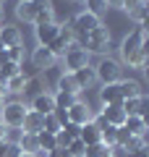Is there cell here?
<instances>
[{"label":"cell","instance_id":"f907efd6","mask_svg":"<svg viewBox=\"0 0 149 157\" xmlns=\"http://www.w3.org/2000/svg\"><path fill=\"white\" fill-rule=\"evenodd\" d=\"M73 3H84V0H73Z\"/></svg>","mask_w":149,"mask_h":157},{"label":"cell","instance_id":"836d02e7","mask_svg":"<svg viewBox=\"0 0 149 157\" xmlns=\"http://www.w3.org/2000/svg\"><path fill=\"white\" fill-rule=\"evenodd\" d=\"M99 134H102V144L113 147V144H115V134H118V128H115V126H107V128H105V131H99Z\"/></svg>","mask_w":149,"mask_h":157},{"label":"cell","instance_id":"681fc988","mask_svg":"<svg viewBox=\"0 0 149 157\" xmlns=\"http://www.w3.org/2000/svg\"><path fill=\"white\" fill-rule=\"evenodd\" d=\"M0 50H6V47H3V42H0Z\"/></svg>","mask_w":149,"mask_h":157},{"label":"cell","instance_id":"ac0fdd59","mask_svg":"<svg viewBox=\"0 0 149 157\" xmlns=\"http://www.w3.org/2000/svg\"><path fill=\"white\" fill-rule=\"evenodd\" d=\"M42 121H44V115H39V113H34V110H26L24 123H21L24 134H39V131H42Z\"/></svg>","mask_w":149,"mask_h":157},{"label":"cell","instance_id":"7dc6e473","mask_svg":"<svg viewBox=\"0 0 149 157\" xmlns=\"http://www.w3.org/2000/svg\"><path fill=\"white\" fill-rule=\"evenodd\" d=\"M0 141H3V123H0Z\"/></svg>","mask_w":149,"mask_h":157},{"label":"cell","instance_id":"e575fe53","mask_svg":"<svg viewBox=\"0 0 149 157\" xmlns=\"http://www.w3.org/2000/svg\"><path fill=\"white\" fill-rule=\"evenodd\" d=\"M18 71H21V63H11V60H8V63H6L3 68H0V73H3V78H11V76H16Z\"/></svg>","mask_w":149,"mask_h":157},{"label":"cell","instance_id":"bcb514c9","mask_svg":"<svg viewBox=\"0 0 149 157\" xmlns=\"http://www.w3.org/2000/svg\"><path fill=\"white\" fill-rule=\"evenodd\" d=\"M0 21H3V3H0Z\"/></svg>","mask_w":149,"mask_h":157},{"label":"cell","instance_id":"6da1fadb","mask_svg":"<svg viewBox=\"0 0 149 157\" xmlns=\"http://www.w3.org/2000/svg\"><path fill=\"white\" fill-rule=\"evenodd\" d=\"M120 60L126 63L128 68H144L147 66V26L139 24L131 34H126L120 42Z\"/></svg>","mask_w":149,"mask_h":157},{"label":"cell","instance_id":"9c48e42d","mask_svg":"<svg viewBox=\"0 0 149 157\" xmlns=\"http://www.w3.org/2000/svg\"><path fill=\"white\" fill-rule=\"evenodd\" d=\"M58 32H60V24L52 21V24H37L34 26V37H37V42L42 47H50V42L58 37Z\"/></svg>","mask_w":149,"mask_h":157},{"label":"cell","instance_id":"2e32d148","mask_svg":"<svg viewBox=\"0 0 149 157\" xmlns=\"http://www.w3.org/2000/svg\"><path fill=\"white\" fill-rule=\"evenodd\" d=\"M118 89H120L123 100H131V97H141L144 94L141 84H139L136 78H120V81H118Z\"/></svg>","mask_w":149,"mask_h":157},{"label":"cell","instance_id":"44dd1931","mask_svg":"<svg viewBox=\"0 0 149 157\" xmlns=\"http://www.w3.org/2000/svg\"><path fill=\"white\" fill-rule=\"evenodd\" d=\"M55 92H66V94H73V97L81 94V89H78V84H76V78H73V73H68V71L58 78V89H55Z\"/></svg>","mask_w":149,"mask_h":157},{"label":"cell","instance_id":"d6986e66","mask_svg":"<svg viewBox=\"0 0 149 157\" xmlns=\"http://www.w3.org/2000/svg\"><path fill=\"white\" fill-rule=\"evenodd\" d=\"M123 113L126 115H144V110H147V97H131V100H123L120 102Z\"/></svg>","mask_w":149,"mask_h":157},{"label":"cell","instance_id":"d4e9b609","mask_svg":"<svg viewBox=\"0 0 149 157\" xmlns=\"http://www.w3.org/2000/svg\"><path fill=\"white\" fill-rule=\"evenodd\" d=\"M18 149L24 155H37L39 152V144H37V134H24L21 141H18Z\"/></svg>","mask_w":149,"mask_h":157},{"label":"cell","instance_id":"816d5d0a","mask_svg":"<svg viewBox=\"0 0 149 157\" xmlns=\"http://www.w3.org/2000/svg\"><path fill=\"white\" fill-rule=\"evenodd\" d=\"M141 3H147V0H141Z\"/></svg>","mask_w":149,"mask_h":157},{"label":"cell","instance_id":"b9f144b4","mask_svg":"<svg viewBox=\"0 0 149 157\" xmlns=\"http://www.w3.org/2000/svg\"><path fill=\"white\" fill-rule=\"evenodd\" d=\"M105 3H107V8H123L126 0H105Z\"/></svg>","mask_w":149,"mask_h":157},{"label":"cell","instance_id":"3957f363","mask_svg":"<svg viewBox=\"0 0 149 157\" xmlns=\"http://www.w3.org/2000/svg\"><path fill=\"white\" fill-rule=\"evenodd\" d=\"M94 78H97L99 84H118L123 78V68H120V60H115V58L110 55H102L99 58V63L94 66Z\"/></svg>","mask_w":149,"mask_h":157},{"label":"cell","instance_id":"c3c4849f","mask_svg":"<svg viewBox=\"0 0 149 157\" xmlns=\"http://www.w3.org/2000/svg\"><path fill=\"white\" fill-rule=\"evenodd\" d=\"M18 157H34V155H24V152H21V155H18Z\"/></svg>","mask_w":149,"mask_h":157},{"label":"cell","instance_id":"ee69618b","mask_svg":"<svg viewBox=\"0 0 149 157\" xmlns=\"http://www.w3.org/2000/svg\"><path fill=\"white\" fill-rule=\"evenodd\" d=\"M6 63H8V52H6V50H0V68L6 66Z\"/></svg>","mask_w":149,"mask_h":157},{"label":"cell","instance_id":"f6af8a7d","mask_svg":"<svg viewBox=\"0 0 149 157\" xmlns=\"http://www.w3.org/2000/svg\"><path fill=\"white\" fill-rule=\"evenodd\" d=\"M0 86H6V78H3V73H0Z\"/></svg>","mask_w":149,"mask_h":157},{"label":"cell","instance_id":"7c38bea8","mask_svg":"<svg viewBox=\"0 0 149 157\" xmlns=\"http://www.w3.org/2000/svg\"><path fill=\"white\" fill-rule=\"evenodd\" d=\"M0 42L3 47H16L24 45V34L18 26H11V24H0Z\"/></svg>","mask_w":149,"mask_h":157},{"label":"cell","instance_id":"7402d4cb","mask_svg":"<svg viewBox=\"0 0 149 157\" xmlns=\"http://www.w3.org/2000/svg\"><path fill=\"white\" fill-rule=\"evenodd\" d=\"M26 81H29V76H26L24 71H18L16 76L6 78V92H8V94H24V86H26Z\"/></svg>","mask_w":149,"mask_h":157},{"label":"cell","instance_id":"8d00e7d4","mask_svg":"<svg viewBox=\"0 0 149 157\" xmlns=\"http://www.w3.org/2000/svg\"><path fill=\"white\" fill-rule=\"evenodd\" d=\"M52 21H55V13H52V8H50V11L37 13V18H34V26H37V24H52Z\"/></svg>","mask_w":149,"mask_h":157},{"label":"cell","instance_id":"f5cc1de1","mask_svg":"<svg viewBox=\"0 0 149 157\" xmlns=\"http://www.w3.org/2000/svg\"><path fill=\"white\" fill-rule=\"evenodd\" d=\"M0 3H3V0H0Z\"/></svg>","mask_w":149,"mask_h":157},{"label":"cell","instance_id":"f1b7e54d","mask_svg":"<svg viewBox=\"0 0 149 157\" xmlns=\"http://www.w3.org/2000/svg\"><path fill=\"white\" fill-rule=\"evenodd\" d=\"M84 3H86V11L92 13V16H102V13H107V3L105 0H84Z\"/></svg>","mask_w":149,"mask_h":157},{"label":"cell","instance_id":"60d3db41","mask_svg":"<svg viewBox=\"0 0 149 157\" xmlns=\"http://www.w3.org/2000/svg\"><path fill=\"white\" fill-rule=\"evenodd\" d=\"M47 157H71V155H68V149H63V147H55L52 152H47Z\"/></svg>","mask_w":149,"mask_h":157},{"label":"cell","instance_id":"4dcf8cb0","mask_svg":"<svg viewBox=\"0 0 149 157\" xmlns=\"http://www.w3.org/2000/svg\"><path fill=\"white\" fill-rule=\"evenodd\" d=\"M66 149H68V155H71V157H84V152H86V144H84L81 139H73L71 144L66 147Z\"/></svg>","mask_w":149,"mask_h":157},{"label":"cell","instance_id":"ba28073f","mask_svg":"<svg viewBox=\"0 0 149 157\" xmlns=\"http://www.w3.org/2000/svg\"><path fill=\"white\" fill-rule=\"evenodd\" d=\"M92 118H94V110L86 105V102L76 100L71 107H68V121L76 126H84V123H92Z\"/></svg>","mask_w":149,"mask_h":157},{"label":"cell","instance_id":"ffe728a7","mask_svg":"<svg viewBox=\"0 0 149 157\" xmlns=\"http://www.w3.org/2000/svg\"><path fill=\"white\" fill-rule=\"evenodd\" d=\"M73 78H76V84H78V89H89V86L97 81L94 78V68L92 66H84V68H78V71H73Z\"/></svg>","mask_w":149,"mask_h":157},{"label":"cell","instance_id":"484cf974","mask_svg":"<svg viewBox=\"0 0 149 157\" xmlns=\"http://www.w3.org/2000/svg\"><path fill=\"white\" fill-rule=\"evenodd\" d=\"M37 144H39V149H42V152H52L58 147V139H55V134L39 131V134H37Z\"/></svg>","mask_w":149,"mask_h":157},{"label":"cell","instance_id":"5bb4252c","mask_svg":"<svg viewBox=\"0 0 149 157\" xmlns=\"http://www.w3.org/2000/svg\"><path fill=\"white\" fill-rule=\"evenodd\" d=\"M102 115H105V121L110 126H115V128H120L123 123H126V113H123L120 105H102Z\"/></svg>","mask_w":149,"mask_h":157},{"label":"cell","instance_id":"9a60e30c","mask_svg":"<svg viewBox=\"0 0 149 157\" xmlns=\"http://www.w3.org/2000/svg\"><path fill=\"white\" fill-rule=\"evenodd\" d=\"M123 128H126L131 136H147V118L144 115H126Z\"/></svg>","mask_w":149,"mask_h":157},{"label":"cell","instance_id":"f546056e","mask_svg":"<svg viewBox=\"0 0 149 157\" xmlns=\"http://www.w3.org/2000/svg\"><path fill=\"white\" fill-rule=\"evenodd\" d=\"M42 131H47V134H58V131H60V123H58V118L52 115V113H50V115H44Z\"/></svg>","mask_w":149,"mask_h":157},{"label":"cell","instance_id":"7a4b0ae2","mask_svg":"<svg viewBox=\"0 0 149 157\" xmlns=\"http://www.w3.org/2000/svg\"><path fill=\"white\" fill-rule=\"evenodd\" d=\"M78 45L84 47V50L92 55V52H99V55H105L107 50H110V32H107V26H102L99 24L97 29H92L89 34H84V37L76 39Z\"/></svg>","mask_w":149,"mask_h":157},{"label":"cell","instance_id":"30bf717a","mask_svg":"<svg viewBox=\"0 0 149 157\" xmlns=\"http://www.w3.org/2000/svg\"><path fill=\"white\" fill-rule=\"evenodd\" d=\"M29 110L39 113V115H50V113L55 110V102H52V92H39V94L32 97V105Z\"/></svg>","mask_w":149,"mask_h":157},{"label":"cell","instance_id":"83f0119b","mask_svg":"<svg viewBox=\"0 0 149 157\" xmlns=\"http://www.w3.org/2000/svg\"><path fill=\"white\" fill-rule=\"evenodd\" d=\"M24 136V128H13V126H3V141L8 144H18Z\"/></svg>","mask_w":149,"mask_h":157},{"label":"cell","instance_id":"f35d334b","mask_svg":"<svg viewBox=\"0 0 149 157\" xmlns=\"http://www.w3.org/2000/svg\"><path fill=\"white\" fill-rule=\"evenodd\" d=\"M52 115L58 118V123H60V128H63V126L68 123V110H58V107H55V110H52Z\"/></svg>","mask_w":149,"mask_h":157},{"label":"cell","instance_id":"52a82bcc","mask_svg":"<svg viewBox=\"0 0 149 157\" xmlns=\"http://www.w3.org/2000/svg\"><path fill=\"white\" fill-rule=\"evenodd\" d=\"M76 42V37H73L71 26H66V24H60V32H58V37L50 42V50H52V55L55 58H63L66 55V50Z\"/></svg>","mask_w":149,"mask_h":157},{"label":"cell","instance_id":"8992f818","mask_svg":"<svg viewBox=\"0 0 149 157\" xmlns=\"http://www.w3.org/2000/svg\"><path fill=\"white\" fill-rule=\"evenodd\" d=\"M99 24H102V21H99L97 16H92L89 11H81V13L71 21V32H73V37L78 39V37H84V34H89L92 29H97Z\"/></svg>","mask_w":149,"mask_h":157},{"label":"cell","instance_id":"277c9868","mask_svg":"<svg viewBox=\"0 0 149 157\" xmlns=\"http://www.w3.org/2000/svg\"><path fill=\"white\" fill-rule=\"evenodd\" d=\"M26 110H29V107L24 105V102H18V100L3 102V107H0V123H3V126H13V128H21Z\"/></svg>","mask_w":149,"mask_h":157},{"label":"cell","instance_id":"e0dca14e","mask_svg":"<svg viewBox=\"0 0 149 157\" xmlns=\"http://www.w3.org/2000/svg\"><path fill=\"white\" fill-rule=\"evenodd\" d=\"M99 102H102V105H120L123 97H120L118 84H105L102 86V89H99Z\"/></svg>","mask_w":149,"mask_h":157},{"label":"cell","instance_id":"cb8c5ba5","mask_svg":"<svg viewBox=\"0 0 149 157\" xmlns=\"http://www.w3.org/2000/svg\"><path fill=\"white\" fill-rule=\"evenodd\" d=\"M78 139L84 141V144H97V141H102V134H99V128L94 123H84L81 126V134H78Z\"/></svg>","mask_w":149,"mask_h":157},{"label":"cell","instance_id":"5b68a950","mask_svg":"<svg viewBox=\"0 0 149 157\" xmlns=\"http://www.w3.org/2000/svg\"><path fill=\"white\" fill-rule=\"evenodd\" d=\"M89 52L84 50L78 42H73L71 47L66 50V55H63V63H66V71L68 73H73V71H78V68H84V66H89Z\"/></svg>","mask_w":149,"mask_h":157},{"label":"cell","instance_id":"4316f807","mask_svg":"<svg viewBox=\"0 0 149 157\" xmlns=\"http://www.w3.org/2000/svg\"><path fill=\"white\" fill-rule=\"evenodd\" d=\"M76 100H78V97L66 94V92H52V102H55V107H58V110H68V107H71Z\"/></svg>","mask_w":149,"mask_h":157},{"label":"cell","instance_id":"7bdbcfd3","mask_svg":"<svg viewBox=\"0 0 149 157\" xmlns=\"http://www.w3.org/2000/svg\"><path fill=\"white\" fill-rule=\"evenodd\" d=\"M102 157H118V149H115V147H107V149H105V155H102Z\"/></svg>","mask_w":149,"mask_h":157},{"label":"cell","instance_id":"ab89813d","mask_svg":"<svg viewBox=\"0 0 149 157\" xmlns=\"http://www.w3.org/2000/svg\"><path fill=\"white\" fill-rule=\"evenodd\" d=\"M126 157H149V147H139L133 152H126Z\"/></svg>","mask_w":149,"mask_h":157},{"label":"cell","instance_id":"74e56055","mask_svg":"<svg viewBox=\"0 0 149 157\" xmlns=\"http://www.w3.org/2000/svg\"><path fill=\"white\" fill-rule=\"evenodd\" d=\"M63 131H66L71 139H78V134H81V126H76V123H71V121H68V123L63 126Z\"/></svg>","mask_w":149,"mask_h":157},{"label":"cell","instance_id":"1f68e13d","mask_svg":"<svg viewBox=\"0 0 149 157\" xmlns=\"http://www.w3.org/2000/svg\"><path fill=\"white\" fill-rule=\"evenodd\" d=\"M21 149L18 144H8V141H0V157H18Z\"/></svg>","mask_w":149,"mask_h":157},{"label":"cell","instance_id":"4fadbf2b","mask_svg":"<svg viewBox=\"0 0 149 157\" xmlns=\"http://www.w3.org/2000/svg\"><path fill=\"white\" fill-rule=\"evenodd\" d=\"M123 11H126L136 24H147V11H149L147 3H141V0H126V3H123Z\"/></svg>","mask_w":149,"mask_h":157},{"label":"cell","instance_id":"8fae6325","mask_svg":"<svg viewBox=\"0 0 149 157\" xmlns=\"http://www.w3.org/2000/svg\"><path fill=\"white\" fill-rule=\"evenodd\" d=\"M55 60H58V58L52 55V50H50V47H42V45L34 47V52H32V66L37 68V71H44V68H50Z\"/></svg>","mask_w":149,"mask_h":157},{"label":"cell","instance_id":"d590c367","mask_svg":"<svg viewBox=\"0 0 149 157\" xmlns=\"http://www.w3.org/2000/svg\"><path fill=\"white\" fill-rule=\"evenodd\" d=\"M8 52V60L11 63H21V55H24V45H16V47H6Z\"/></svg>","mask_w":149,"mask_h":157},{"label":"cell","instance_id":"d6a6232c","mask_svg":"<svg viewBox=\"0 0 149 157\" xmlns=\"http://www.w3.org/2000/svg\"><path fill=\"white\" fill-rule=\"evenodd\" d=\"M107 149V144H102V141H97V144H89L86 152H84V157H102Z\"/></svg>","mask_w":149,"mask_h":157},{"label":"cell","instance_id":"603a6c76","mask_svg":"<svg viewBox=\"0 0 149 157\" xmlns=\"http://www.w3.org/2000/svg\"><path fill=\"white\" fill-rule=\"evenodd\" d=\"M16 16L21 21L34 24V16H37V8H34V0H18L16 3Z\"/></svg>","mask_w":149,"mask_h":157}]
</instances>
